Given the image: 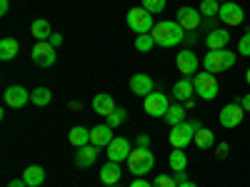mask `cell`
I'll return each instance as SVG.
<instances>
[{
	"label": "cell",
	"mask_w": 250,
	"mask_h": 187,
	"mask_svg": "<svg viewBox=\"0 0 250 187\" xmlns=\"http://www.w3.org/2000/svg\"><path fill=\"white\" fill-rule=\"evenodd\" d=\"M155 48V37L148 33V35H135V50L138 53H150Z\"/></svg>",
	"instance_id": "cell-30"
},
{
	"label": "cell",
	"mask_w": 250,
	"mask_h": 187,
	"mask_svg": "<svg viewBox=\"0 0 250 187\" xmlns=\"http://www.w3.org/2000/svg\"><path fill=\"white\" fill-rule=\"evenodd\" d=\"M218 13H220V3H218V0H203V3H200V15L215 18Z\"/></svg>",
	"instance_id": "cell-31"
},
{
	"label": "cell",
	"mask_w": 250,
	"mask_h": 187,
	"mask_svg": "<svg viewBox=\"0 0 250 187\" xmlns=\"http://www.w3.org/2000/svg\"><path fill=\"white\" fill-rule=\"evenodd\" d=\"M130 187H153V182H148V180L138 177V180H133V185H130Z\"/></svg>",
	"instance_id": "cell-39"
},
{
	"label": "cell",
	"mask_w": 250,
	"mask_h": 187,
	"mask_svg": "<svg viewBox=\"0 0 250 187\" xmlns=\"http://www.w3.org/2000/svg\"><path fill=\"white\" fill-rule=\"evenodd\" d=\"M93 110L98 115H103V117H108V115L115 112V100L110 95H105V93H100V95L93 97Z\"/></svg>",
	"instance_id": "cell-19"
},
{
	"label": "cell",
	"mask_w": 250,
	"mask_h": 187,
	"mask_svg": "<svg viewBox=\"0 0 250 187\" xmlns=\"http://www.w3.org/2000/svg\"><path fill=\"white\" fill-rule=\"evenodd\" d=\"M168 162H170V168H173L175 172H185V168H188V155H185L180 148H173Z\"/></svg>",
	"instance_id": "cell-28"
},
{
	"label": "cell",
	"mask_w": 250,
	"mask_h": 187,
	"mask_svg": "<svg viewBox=\"0 0 250 187\" xmlns=\"http://www.w3.org/2000/svg\"><path fill=\"white\" fill-rule=\"evenodd\" d=\"M18 50H20V45H18V40L15 37H3L0 40V60H13L15 55H18Z\"/></svg>",
	"instance_id": "cell-24"
},
{
	"label": "cell",
	"mask_w": 250,
	"mask_h": 187,
	"mask_svg": "<svg viewBox=\"0 0 250 187\" xmlns=\"http://www.w3.org/2000/svg\"><path fill=\"white\" fill-rule=\"evenodd\" d=\"M228 43H230V33H228L225 28L210 30V33L205 35V45H208V50H225Z\"/></svg>",
	"instance_id": "cell-18"
},
{
	"label": "cell",
	"mask_w": 250,
	"mask_h": 187,
	"mask_svg": "<svg viewBox=\"0 0 250 187\" xmlns=\"http://www.w3.org/2000/svg\"><path fill=\"white\" fill-rule=\"evenodd\" d=\"M175 182L180 185V182H188V175L185 172H175Z\"/></svg>",
	"instance_id": "cell-43"
},
{
	"label": "cell",
	"mask_w": 250,
	"mask_h": 187,
	"mask_svg": "<svg viewBox=\"0 0 250 187\" xmlns=\"http://www.w3.org/2000/svg\"><path fill=\"white\" fill-rule=\"evenodd\" d=\"M245 82H248V85H250V68H248V73H245Z\"/></svg>",
	"instance_id": "cell-46"
},
{
	"label": "cell",
	"mask_w": 250,
	"mask_h": 187,
	"mask_svg": "<svg viewBox=\"0 0 250 187\" xmlns=\"http://www.w3.org/2000/svg\"><path fill=\"white\" fill-rule=\"evenodd\" d=\"M8 187H28V182H25L23 177H20V180H10V182H8Z\"/></svg>",
	"instance_id": "cell-42"
},
{
	"label": "cell",
	"mask_w": 250,
	"mask_h": 187,
	"mask_svg": "<svg viewBox=\"0 0 250 187\" xmlns=\"http://www.w3.org/2000/svg\"><path fill=\"white\" fill-rule=\"evenodd\" d=\"M193 128H195V132L203 130V122H200V120H193Z\"/></svg>",
	"instance_id": "cell-44"
},
{
	"label": "cell",
	"mask_w": 250,
	"mask_h": 187,
	"mask_svg": "<svg viewBox=\"0 0 250 187\" xmlns=\"http://www.w3.org/2000/svg\"><path fill=\"white\" fill-rule=\"evenodd\" d=\"M130 90L133 95H140V97H148L150 93H155V82L150 75H145V73H138L130 77Z\"/></svg>",
	"instance_id": "cell-14"
},
{
	"label": "cell",
	"mask_w": 250,
	"mask_h": 187,
	"mask_svg": "<svg viewBox=\"0 0 250 187\" xmlns=\"http://www.w3.org/2000/svg\"><path fill=\"white\" fill-rule=\"evenodd\" d=\"M165 122L170 125H180V122H185V105L183 102H173V105L168 108V112H165Z\"/></svg>",
	"instance_id": "cell-25"
},
{
	"label": "cell",
	"mask_w": 250,
	"mask_h": 187,
	"mask_svg": "<svg viewBox=\"0 0 250 187\" xmlns=\"http://www.w3.org/2000/svg\"><path fill=\"white\" fill-rule=\"evenodd\" d=\"M105 120H108L110 128H118V125H123L125 120H128V112H125V108H115V112H113V115H108Z\"/></svg>",
	"instance_id": "cell-32"
},
{
	"label": "cell",
	"mask_w": 250,
	"mask_h": 187,
	"mask_svg": "<svg viewBox=\"0 0 250 187\" xmlns=\"http://www.w3.org/2000/svg\"><path fill=\"white\" fill-rule=\"evenodd\" d=\"M23 180L28 182V187H43L45 170L40 168V165H30V168H25V172H23Z\"/></svg>",
	"instance_id": "cell-22"
},
{
	"label": "cell",
	"mask_w": 250,
	"mask_h": 187,
	"mask_svg": "<svg viewBox=\"0 0 250 187\" xmlns=\"http://www.w3.org/2000/svg\"><path fill=\"white\" fill-rule=\"evenodd\" d=\"M10 10V0H0V15H8Z\"/></svg>",
	"instance_id": "cell-41"
},
{
	"label": "cell",
	"mask_w": 250,
	"mask_h": 187,
	"mask_svg": "<svg viewBox=\"0 0 250 187\" xmlns=\"http://www.w3.org/2000/svg\"><path fill=\"white\" fill-rule=\"evenodd\" d=\"M48 43H50V45H53V48H58V45H60V43H62V35H60V33H53V35H50V37H48Z\"/></svg>",
	"instance_id": "cell-38"
},
{
	"label": "cell",
	"mask_w": 250,
	"mask_h": 187,
	"mask_svg": "<svg viewBox=\"0 0 250 187\" xmlns=\"http://www.w3.org/2000/svg\"><path fill=\"white\" fill-rule=\"evenodd\" d=\"M238 53H240V55H250V30L240 37V43H238Z\"/></svg>",
	"instance_id": "cell-35"
},
{
	"label": "cell",
	"mask_w": 250,
	"mask_h": 187,
	"mask_svg": "<svg viewBox=\"0 0 250 187\" xmlns=\"http://www.w3.org/2000/svg\"><path fill=\"white\" fill-rule=\"evenodd\" d=\"M125 162H128L133 175H148L155 168V155L150 152V148H135Z\"/></svg>",
	"instance_id": "cell-3"
},
{
	"label": "cell",
	"mask_w": 250,
	"mask_h": 187,
	"mask_svg": "<svg viewBox=\"0 0 250 187\" xmlns=\"http://www.w3.org/2000/svg\"><path fill=\"white\" fill-rule=\"evenodd\" d=\"M50 100H53V93L48 90V88H35L33 93H30V102L35 108H45V105H50Z\"/></svg>",
	"instance_id": "cell-26"
},
{
	"label": "cell",
	"mask_w": 250,
	"mask_h": 187,
	"mask_svg": "<svg viewBox=\"0 0 250 187\" xmlns=\"http://www.w3.org/2000/svg\"><path fill=\"white\" fill-rule=\"evenodd\" d=\"M5 100V108H13V110H20L25 105V102H30V93L23 88V85H10L3 95Z\"/></svg>",
	"instance_id": "cell-11"
},
{
	"label": "cell",
	"mask_w": 250,
	"mask_h": 187,
	"mask_svg": "<svg viewBox=\"0 0 250 187\" xmlns=\"http://www.w3.org/2000/svg\"><path fill=\"white\" fill-rule=\"evenodd\" d=\"M98 150H100V148H95V145L78 148V152H75V165H78V168H90V165L95 162V157H98Z\"/></svg>",
	"instance_id": "cell-21"
},
{
	"label": "cell",
	"mask_w": 250,
	"mask_h": 187,
	"mask_svg": "<svg viewBox=\"0 0 250 187\" xmlns=\"http://www.w3.org/2000/svg\"><path fill=\"white\" fill-rule=\"evenodd\" d=\"M135 148H150V137L148 135H138L135 137Z\"/></svg>",
	"instance_id": "cell-37"
},
{
	"label": "cell",
	"mask_w": 250,
	"mask_h": 187,
	"mask_svg": "<svg viewBox=\"0 0 250 187\" xmlns=\"http://www.w3.org/2000/svg\"><path fill=\"white\" fill-rule=\"evenodd\" d=\"M120 177H123V172H120V162L108 160V162L100 168V180L105 182V185H118Z\"/></svg>",
	"instance_id": "cell-20"
},
{
	"label": "cell",
	"mask_w": 250,
	"mask_h": 187,
	"mask_svg": "<svg viewBox=\"0 0 250 187\" xmlns=\"http://www.w3.org/2000/svg\"><path fill=\"white\" fill-rule=\"evenodd\" d=\"M198 65H200V60L193 50H180L175 55V68L180 75H198Z\"/></svg>",
	"instance_id": "cell-10"
},
{
	"label": "cell",
	"mask_w": 250,
	"mask_h": 187,
	"mask_svg": "<svg viewBox=\"0 0 250 187\" xmlns=\"http://www.w3.org/2000/svg\"><path fill=\"white\" fill-rule=\"evenodd\" d=\"M108 187H118V185H108Z\"/></svg>",
	"instance_id": "cell-48"
},
{
	"label": "cell",
	"mask_w": 250,
	"mask_h": 187,
	"mask_svg": "<svg viewBox=\"0 0 250 187\" xmlns=\"http://www.w3.org/2000/svg\"><path fill=\"white\" fill-rule=\"evenodd\" d=\"M30 33H33L35 40H48L53 35V28H50L48 20H35V23L30 25Z\"/></svg>",
	"instance_id": "cell-27"
},
{
	"label": "cell",
	"mask_w": 250,
	"mask_h": 187,
	"mask_svg": "<svg viewBox=\"0 0 250 187\" xmlns=\"http://www.w3.org/2000/svg\"><path fill=\"white\" fill-rule=\"evenodd\" d=\"M218 90H220V85H218V80H215L213 73H198L195 75V93L203 100H215Z\"/></svg>",
	"instance_id": "cell-5"
},
{
	"label": "cell",
	"mask_w": 250,
	"mask_h": 187,
	"mask_svg": "<svg viewBox=\"0 0 250 187\" xmlns=\"http://www.w3.org/2000/svg\"><path fill=\"white\" fill-rule=\"evenodd\" d=\"M33 62L38 68H50L55 65V48L48 43V40H38V43L33 45Z\"/></svg>",
	"instance_id": "cell-7"
},
{
	"label": "cell",
	"mask_w": 250,
	"mask_h": 187,
	"mask_svg": "<svg viewBox=\"0 0 250 187\" xmlns=\"http://www.w3.org/2000/svg\"><path fill=\"white\" fill-rule=\"evenodd\" d=\"M130 152H133V148H130V142L125 140V137H115V140L108 145V160H113V162L128 160Z\"/></svg>",
	"instance_id": "cell-15"
},
{
	"label": "cell",
	"mask_w": 250,
	"mask_h": 187,
	"mask_svg": "<svg viewBox=\"0 0 250 187\" xmlns=\"http://www.w3.org/2000/svg\"><path fill=\"white\" fill-rule=\"evenodd\" d=\"M125 23H128V28L135 33V35H148L153 33V13H148L145 8H133L128 10V15H125Z\"/></svg>",
	"instance_id": "cell-4"
},
{
	"label": "cell",
	"mask_w": 250,
	"mask_h": 187,
	"mask_svg": "<svg viewBox=\"0 0 250 187\" xmlns=\"http://www.w3.org/2000/svg\"><path fill=\"white\" fill-rule=\"evenodd\" d=\"M113 130L115 128H110L108 122L105 125H95V128L90 130V145H95V148H108V145L115 140Z\"/></svg>",
	"instance_id": "cell-16"
},
{
	"label": "cell",
	"mask_w": 250,
	"mask_h": 187,
	"mask_svg": "<svg viewBox=\"0 0 250 187\" xmlns=\"http://www.w3.org/2000/svg\"><path fill=\"white\" fill-rule=\"evenodd\" d=\"M240 105H243V110H245V115H248V112H250V93H248V95H243Z\"/></svg>",
	"instance_id": "cell-40"
},
{
	"label": "cell",
	"mask_w": 250,
	"mask_h": 187,
	"mask_svg": "<svg viewBox=\"0 0 250 187\" xmlns=\"http://www.w3.org/2000/svg\"><path fill=\"white\" fill-rule=\"evenodd\" d=\"M193 142L198 145L200 150H208V148H213V145H215V132L203 128V130H198V132H195V140H193Z\"/></svg>",
	"instance_id": "cell-29"
},
{
	"label": "cell",
	"mask_w": 250,
	"mask_h": 187,
	"mask_svg": "<svg viewBox=\"0 0 250 187\" xmlns=\"http://www.w3.org/2000/svg\"><path fill=\"white\" fill-rule=\"evenodd\" d=\"M150 35L155 37V45H160V48H173L185 40V30L180 28L178 20H163V23H158L153 28Z\"/></svg>",
	"instance_id": "cell-1"
},
{
	"label": "cell",
	"mask_w": 250,
	"mask_h": 187,
	"mask_svg": "<svg viewBox=\"0 0 250 187\" xmlns=\"http://www.w3.org/2000/svg\"><path fill=\"white\" fill-rule=\"evenodd\" d=\"M145 112H148L150 117H165V112H168L170 102H168V95L163 93H150L148 97H145Z\"/></svg>",
	"instance_id": "cell-9"
},
{
	"label": "cell",
	"mask_w": 250,
	"mask_h": 187,
	"mask_svg": "<svg viewBox=\"0 0 250 187\" xmlns=\"http://www.w3.org/2000/svg\"><path fill=\"white\" fill-rule=\"evenodd\" d=\"M153 187H178V182H175V177H170V175H158Z\"/></svg>",
	"instance_id": "cell-34"
},
{
	"label": "cell",
	"mask_w": 250,
	"mask_h": 187,
	"mask_svg": "<svg viewBox=\"0 0 250 187\" xmlns=\"http://www.w3.org/2000/svg\"><path fill=\"white\" fill-rule=\"evenodd\" d=\"M193 93H195V80H193L190 75H183L175 85H173V95H175L178 102H188Z\"/></svg>",
	"instance_id": "cell-17"
},
{
	"label": "cell",
	"mask_w": 250,
	"mask_h": 187,
	"mask_svg": "<svg viewBox=\"0 0 250 187\" xmlns=\"http://www.w3.org/2000/svg\"><path fill=\"white\" fill-rule=\"evenodd\" d=\"M175 20L180 23V28H183V30L193 33V30H198V25H200V10L188 8V5H185V8H180V10H178Z\"/></svg>",
	"instance_id": "cell-13"
},
{
	"label": "cell",
	"mask_w": 250,
	"mask_h": 187,
	"mask_svg": "<svg viewBox=\"0 0 250 187\" xmlns=\"http://www.w3.org/2000/svg\"><path fill=\"white\" fill-rule=\"evenodd\" d=\"M218 18L223 20L225 25H240L243 20H245V13H243V8H240L238 3H233V0H228V3H223V5H220Z\"/></svg>",
	"instance_id": "cell-12"
},
{
	"label": "cell",
	"mask_w": 250,
	"mask_h": 187,
	"mask_svg": "<svg viewBox=\"0 0 250 187\" xmlns=\"http://www.w3.org/2000/svg\"><path fill=\"white\" fill-rule=\"evenodd\" d=\"M205 73H225L235 65V53L233 50H208V55L203 57Z\"/></svg>",
	"instance_id": "cell-2"
},
{
	"label": "cell",
	"mask_w": 250,
	"mask_h": 187,
	"mask_svg": "<svg viewBox=\"0 0 250 187\" xmlns=\"http://www.w3.org/2000/svg\"><path fill=\"white\" fill-rule=\"evenodd\" d=\"M178 187H198V185H195V182H190V180H188V182H180Z\"/></svg>",
	"instance_id": "cell-45"
},
{
	"label": "cell",
	"mask_w": 250,
	"mask_h": 187,
	"mask_svg": "<svg viewBox=\"0 0 250 187\" xmlns=\"http://www.w3.org/2000/svg\"><path fill=\"white\" fill-rule=\"evenodd\" d=\"M218 3H228V0H218Z\"/></svg>",
	"instance_id": "cell-47"
},
{
	"label": "cell",
	"mask_w": 250,
	"mask_h": 187,
	"mask_svg": "<svg viewBox=\"0 0 250 187\" xmlns=\"http://www.w3.org/2000/svg\"><path fill=\"white\" fill-rule=\"evenodd\" d=\"M165 3H168V0H143V8L153 15H158V13L165 10Z\"/></svg>",
	"instance_id": "cell-33"
},
{
	"label": "cell",
	"mask_w": 250,
	"mask_h": 187,
	"mask_svg": "<svg viewBox=\"0 0 250 187\" xmlns=\"http://www.w3.org/2000/svg\"><path fill=\"white\" fill-rule=\"evenodd\" d=\"M228 152H230V148H228V142H220L218 148H215V157H218V160H225V157H228Z\"/></svg>",
	"instance_id": "cell-36"
},
{
	"label": "cell",
	"mask_w": 250,
	"mask_h": 187,
	"mask_svg": "<svg viewBox=\"0 0 250 187\" xmlns=\"http://www.w3.org/2000/svg\"><path fill=\"white\" fill-rule=\"evenodd\" d=\"M195 140V128L193 122H180V125H173L170 128V145L173 148H188Z\"/></svg>",
	"instance_id": "cell-6"
},
{
	"label": "cell",
	"mask_w": 250,
	"mask_h": 187,
	"mask_svg": "<svg viewBox=\"0 0 250 187\" xmlns=\"http://www.w3.org/2000/svg\"><path fill=\"white\" fill-rule=\"evenodd\" d=\"M68 140H70L73 148H85V145H90V130L75 125V128L70 130V135H68Z\"/></svg>",
	"instance_id": "cell-23"
},
{
	"label": "cell",
	"mask_w": 250,
	"mask_h": 187,
	"mask_svg": "<svg viewBox=\"0 0 250 187\" xmlns=\"http://www.w3.org/2000/svg\"><path fill=\"white\" fill-rule=\"evenodd\" d=\"M243 117H245V110H243V105L240 102H228V105L220 110V125L225 130H233V128H238V125L243 122Z\"/></svg>",
	"instance_id": "cell-8"
}]
</instances>
